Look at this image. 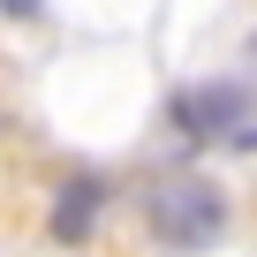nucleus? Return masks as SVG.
<instances>
[{
  "label": "nucleus",
  "mask_w": 257,
  "mask_h": 257,
  "mask_svg": "<svg viewBox=\"0 0 257 257\" xmlns=\"http://www.w3.org/2000/svg\"><path fill=\"white\" fill-rule=\"evenodd\" d=\"M174 121L204 144H227V152H257V91L249 83H197L174 98Z\"/></svg>",
  "instance_id": "f03ea898"
},
{
  "label": "nucleus",
  "mask_w": 257,
  "mask_h": 257,
  "mask_svg": "<svg viewBox=\"0 0 257 257\" xmlns=\"http://www.w3.org/2000/svg\"><path fill=\"white\" fill-rule=\"evenodd\" d=\"M144 219L167 249H204L227 234V197L212 174H159L144 189Z\"/></svg>",
  "instance_id": "f257e3e1"
},
{
  "label": "nucleus",
  "mask_w": 257,
  "mask_h": 257,
  "mask_svg": "<svg viewBox=\"0 0 257 257\" xmlns=\"http://www.w3.org/2000/svg\"><path fill=\"white\" fill-rule=\"evenodd\" d=\"M106 204V182L98 174H68L61 204H53V242H91V219Z\"/></svg>",
  "instance_id": "7ed1b4c3"
},
{
  "label": "nucleus",
  "mask_w": 257,
  "mask_h": 257,
  "mask_svg": "<svg viewBox=\"0 0 257 257\" xmlns=\"http://www.w3.org/2000/svg\"><path fill=\"white\" fill-rule=\"evenodd\" d=\"M0 8H8V16H31V8H38V0H0Z\"/></svg>",
  "instance_id": "20e7f679"
}]
</instances>
